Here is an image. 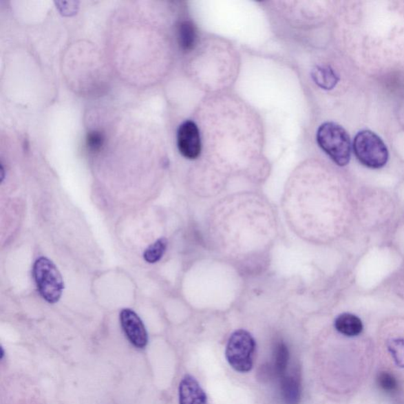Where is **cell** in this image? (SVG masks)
Returning a JSON list of instances; mask_svg holds the SVG:
<instances>
[{"instance_id":"obj_12","label":"cell","mask_w":404,"mask_h":404,"mask_svg":"<svg viewBox=\"0 0 404 404\" xmlns=\"http://www.w3.org/2000/svg\"><path fill=\"white\" fill-rule=\"evenodd\" d=\"M315 83L323 89L330 90L336 87L339 82V76L330 66L317 67L312 72Z\"/></svg>"},{"instance_id":"obj_13","label":"cell","mask_w":404,"mask_h":404,"mask_svg":"<svg viewBox=\"0 0 404 404\" xmlns=\"http://www.w3.org/2000/svg\"><path fill=\"white\" fill-rule=\"evenodd\" d=\"M167 246L168 240L166 238L159 239L145 250L144 259L150 264L157 263L164 256Z\"/></svg>"},{"instance_id":"obj_3","label":"cell","mask_w":404,"mask_h":404,"mask_svg":"<svg viewBox=\"0 0 404 404\" xmlns=\"http://www.w3.org/2000/svg\"><path fill=\"white\" fill-rule=\"evenodd\" d=\"M256 342L249 332L239 330L231 334L225 357L228 363L235 371L248 373L254 366Z\"/></svg>"},{"instance_id":"obj_5","label":"cell","mask_w":404,"mask_h":404,"mask_svg":"<svg viewBox=\"0 0 404 404\" xmlns=\"http://www.w3.org/2000/svg\"><path fill=\"white\" fill-rule=\"evenodd\" d=\"M177 147L182 157L188 160H195L201 155V134L195 122L181 124L177 133Z\"/></svg>"},{"instance_id":"obj_14","label":"cell","mask_w":404,"mask_h":404,"mask_svg":"<svg viewBox=\"0 0 404 404\" xmlns=\"http://www.w3.org/2000/svg\"><path fill=\"white\" fill-rule=\"evenodd\" d=\"M387 348L396 365L404 368V338L390 339L387 343Z\"/></svg>"},{"instance_id":"obj_10","label":"cell","mask_w":404,"mask_h":404,"mask_svg":"<svg viewBox=\"0 0 404 404\" xmlns=\"http://www.w3.org/2000/svg\"><path fill=\"white\" fill-rule=\"evenodd\" d=\"M335 328L343 335L353 337L359 336L363 332V325L357 316L345 313L337 317Z\"/></svg>"},{"instance_id":"obj_7","label":"cell","mask_w":404,"mask_h":404,"mask_svg":"<svg viewBox=\"0 0 404 404\" xmlns=\"http://www.w3.org/2000/svg\"><path fill=\"white\" fill-rule=\"evenodd\" d=\"M180 404H208L206 392L191 375L183 376L179 387Z\"/></svg>"},{"instance_id":"obj_9","label":"cell","mask_w":404,"mask_h":404,"mask_svg":"<svg viewBox=\"0 0 404 404\" xmlns=\"http://www.w3.org/2000/svg\"><path fill=\"white\" fill-rule=\"evenodd\" d=\"M177 39L182 51L190 52L195 50L198 39L195 25L190 20L180 21L177 26Z\"/></svg>"},{"instance_id":"obj_2","label":"cell","mask_w":404,"mask_h":404,"mask_svg":"<svg viewBox=\"0 0 404 404\" xmlns=\"http://www.w3.org/2000/svg\"><path fill=\"white\" fill-rule=\"evenodd\" d=\"M353 150L359 162L372 169L383 168L390 158L383 140L369 130L361 131L355 136Z\"/></svg>"},{"instance_id":"obj_4","label":"cell","mask_w":404,"mask_h":404,"mask_svg":"<svg viewBox=\"0 0 404 404\" xmlns=\"http://www.w3.org/2000/svg\"><path fill=\"white\" fill-rule=\"evenodd\" d=\"M34 276L42 298L50 304L57 303L61 298L64 284L54 263L45 257L39 258L34 263Z\"/></svg>"},{"instance_id":"obj_15","label":"cell","mask_w":404,"mask_h":404,"mask_svg":"<svg viewBox=\"0 0 404 404\" xmlns=\"http://www.w3.org/2000/svg\"><path fill=\"white\" fill-rule=\"evenodd\" d=\"M86 147L91 152H99L103 148L105 138L104 134L99 131H92L86 136Z\"/></svg>"},{"instance_id":"obj_6","label":"cell","mask_w":404,"mask_h":404,"mask_svg":"<svg viewBox=\"0 0 404 404\" xmlns=\"http://www.w3.org/2000/svg\"><path fill=\"white\" fill-rule=\"evenodd\" d=\"M120 317L123 330L132 345L138 349L147 347L149 342L147 328L136 312L123 309Z\"/></svg>"},{"instance_id":"obj_11","label":"cell","mask_w":404,"mask_h":404,"mask_svg":"<svg viewBox=\"0 0 404 404\" xmlns=\"http://www.w3.org/2000/svg\"><path fill=\"white\" fill-rule=\"evenodd\" d=\"M281 394L284 404H299L301 392L299 379L285 374L281 378Z\"/></svg>"},{"instance_id":"obj_1","label":"cell","mask_w":404,"mask_h":404,"mask_svg":"<svg viewBox=\"0 0 404 404\" xmlns=\"http://www.w3.org/2000/svg\"><path fill=\"white\" fill-rule=\"evenodd\" d=\"M317 142L337 165L343 167L349 164L352 142L348 133L343 127L332 122L323 123L317 130Z\"/></svg>"},{"instance_id":"obj_16","label":"cell","mask_w":404,"mask_h":404,"mask_svg":"<svg viewBox=\"0 0 404 404\" xmlns=\"http://www.w3.org/2000/svg\"><path fill=\"white\" fill-rule=\"evenodd\" d=\"M376 381L381 389L386 392H394L398 389V382L395 376L389 372H381Z\"/></svg>"},{"instance_id":"obj_8","label":"cell","mask_w":404,"mask_h":404,"mask_svg":"<svg viewBox=\"0 0 404 404\" xmlns=\"http://www.w3.org/2000/svg\"><path fill=\"white\" fill-rule=\"evenodd\" d=\"M289 361L288 348L283 342H279L274 348L273 362L271 365L263 366L262 374L265 373V376H278L282 378L286 373Z\"/></svg>"}]
</instances>
